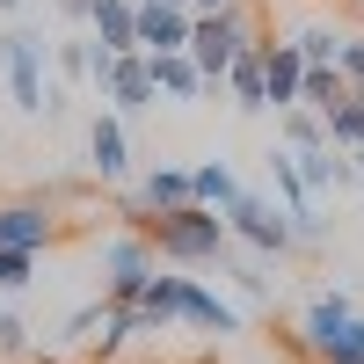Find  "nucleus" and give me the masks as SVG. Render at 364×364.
<instances>
[{
    "label": "nucleus",
    "mask_w": 364,
    "mask_h": 364,
    "mask_svg": "<svg viewBox=\"0 0 364 364\" xmlns=\"http://www.w3.org/2000/svg\"><path fill=\"white\" fill-rule=\"evenodd\" d=\"M146 233H154V248H161L168 269H219L233 255V226H226V211H211V204L146 211Z\"/></svg>",
    "instance_id": "obj_1"
},
{
    "label": "nucleus",
    "mask_w": 364,
    "mask_h": 364,
    "mask_svg": "<svg viewBox=\"0 0 364 364\" xmlns=\"http://www.w3.org/2000/svg\"><path fill=\"white\" fill-rule=\"evenodd\" d=\"M139 306L154 314L161 336L168 328H197V336H240V328H248V314H240L233 299H219L204 277H168V269H154V284H146Z\"/></svg>",
    "instance_id": "obj_2"
},
{
    "label": "nucleus",
    "mask_w": 364,
    "mask_h": 364,
    "mask_svg": "<svg viewBox=\"0 0 364 364\" xmlns=\"http://www.w3.org/2000/svg\"><path fill=\"white\" fill-rule=\"evenodd\" d=\"M51 51L58 44H44L37 29H0V80H8V102L22 117H58V109H66V95L44 80Z\"/></svg>",
    "instance_id": "obj_3"
},
{
    "label": "nucleus",
    "mask_w": 364,
    "mask_h": 364,
    "mask_svg": "<svg viewBox=\"0 0 364 364\" xmlns=\"http://www.w3.org/2000/svg\"><path fill=\"white\" fill-rule=\"evenodd\" d=\"M357 299L350 291H314L299 306V350L314 364H343V357H364V336H357Z\"/></svg>",
    "instance_id": "obj_4"
},
{
    "label": "nucleus",
    "mask_w": 364,
    "mask_h": 364,
    "mask_svg": "<svg viewBox=\"0 0 364 364\" xmlns=\"http://www.w3.org/2000/svg\"><path fill=\"white\" fill-rule=\"evenodd\" d=\"M262 37L255 29V15H248V0H233V8H197V29H190V58L204 66V80H211V95L226 87V66L240 51H248Z\"/></svg>",
    "instance_id": "obj_5"
},
{
    "label": "nucleus",
    "mask_w": 364,
    "mask_h": 364,
    "mask_svg": "<svg viewBox=\"0 0 364 364\" xmlns=\"http://www.w3.org/2000/svg\"><path fill=\"white\" fill-rule=\"evenodd\" d=\"M226 226H233V248H248L255 262H284L299 248V226H291V211L277 197H262V190H240L226 204Z\"/></svg>",
    "instance_id": "obj_6"
},
{
    "label": "nucleus",
    "mask_w": 364,
    "mask_h": 364,
    "mask_svg": "<svg viewBox=\"0 0 364 364\" xmlns=\"http://www.w3.org/2000/svg\"><path fill=\"white\" fill-rule=\"evenodd\" d=\"M95 95L117 109V117H139V109H161L168 95H161V80H154V51H117L109 66H102V80H95Z\"/></svg>",
    "instance_id": "obj_7"
},
{
    "label": "nucleus",
    "mask_w": 364,
    "mask_h": 364,
    "mask_svg": "<svg viewBox=\"0 0 364 364\" xmlns=\"http://www.w3.org/2000/svg\"><path fill=\"white\" fill-rule=\"evenodd\" d=\"M58 240V211L44 197H8L0 204V248H29V255H44Z\"/></svg>",
    "instance_id": "obj_8"
},
{
    "label": "nucleus",
    "mask_w": 364,
    "mask_h": 364,
    "mask_svg": "<svg viewBox=\"0 0 364 364\" xmlns=\"http://www.w3.org/2000/svg\"><path fill=\"white\" fill-rule=\"evenodd\" d=\"M87 168H95L102 182H124L132 175V132H124V117H117L109 102L87 117Z\"/></svg>",
    "instance_id": "obj_9"
},
{
    "label": "nucleus",
    "mask_w": 364,
    "mask_h": 364,
    "mask_svg": "<svg viewBox=\"0 0 364 364\" xmlns=\"http://www.w3.org/2000/svg\"><path fill=\"white\" fill-rule=\"evenodd\" d=\"M197 8H175V0H139V51H190Z\"/></svg>",
    "instance_id": "obj_10"
},
{
    "label": "nucleus",
    "mask_w": 364,
    "mask_h": 364,
    "mask_svg": "<svg viewBox=\"0 0 364 364\" xmlns=\"http://www.w3.org/2000/svg\"><path fill=\"white\" fill-rule=\"evenodd\" d=\"M219 95H233V109H248V117L269 109V37H255V44L226 66V87H219Z\"/></svg>",
    "instance_id": "obj_11"
},
{
    "label": "nucleus",
    "mask_w": 364,
    "mask_h": 364,
    "mask_svg": "<svg viewBox=\"0 0 364 364\" xmlns=\"http://www.w3.org/2000/svg\"><path fill=\"white\" fill-rule=\"evenodd\" d=\"M306 102V51L291 37H269V109Z\"/></svg>",
    "instance_id": "obj_12"
},
{
    "label": "nucleus",
    "mask_w": 364,
    "mask_h": 364,
    "mask_svg": "<svg viewBox=\"0 0 364 364\" xmlns=\"http://www.w3.org/2000/svg\"><path fill=\"white\" fill-rule=\"evenodd\" d=\"M87 37H95L102 51H139V0H95Z\"/></svg>",
    "instance_id": "obj_13"
},
{
    "label": "nucleus",
    "mask_w": 364,
    "mask_h": 364,
    "mask_svg": "<svg viewBox=\"0 0 364 364\" xmlns=\"http://www.w3.org/2000/svg\"><path fill=\"white\" fill-rule=\"evenodd\" d=\"M154 80H161L168 102H197V95H211V80H204V66H197L190 51H154Z\"/></svg>",
    "instance_id": "obj_14"
},
{
    "label": "nucleus",
    "mask_w": 364,
    "mask_h": 364,
    "mask_svg": "<svg viewBox=\"0 0 364 364\" xmlns=\"http://www.w3.org/2000/svg\"><path fill=\"white\" fill-rule=\"evenodd\" d=\"M139 204L146 211H175V204H197V182H190V168H146L139 175Z\"/></svg>",
    "instance_id": "obj_15"
},
{
    "label": "nucleus",
    "mask_w": 364,
    "mask_h": 364,
    "mask_svg": "<svg viewBox=\"0 0 364 364\" xmlns=\"http://www.w3.org/2000/svg\"><path fill=\"white\" fill-rule=\"evenodd\" d=\"M277 139L291 154H314V146H328V117L306 109V102H291V109H277Z\"/></svg>",
    "instance_id": "obj_16"
},
{
    "label": "nucleus",
    "mask_w": 364,
    "mask_h": 364,
    "mask_svg": "<svg viewBox=\"0 0 364 364\" xmlns=\"http://www.w3.org/2000/svg\"><path fill=\"white\" fill-rule=\"evenodd\" d=\"M190 182H197V204H211V211H226V204L240 197V175H233L226 161H197Z\"/></svg>",
    "instance_id": "obj_17"
},
{
    "label": "nucleus",
    "mask_w": 364,
    "mask_h": 364,
    "mask_svg": "<svg viewBox=\"0 0 364 364\" xmlns=\"http://www.w3.org/2000/svg\"><path fill=\"white\" fill-rule=\"evenodd\" d=\"M328 146H343V154H357V146H364V95H357V87L328 109Z\"/></svg>",
    "instance_id": "obj_18"
},
{
    "label": "nucleus",
    "mask_w": 364,
    "mask_h": 364,
    "mask_svg": "<svg viewBox=\"0 0 364 364\" xmlns=\"http://www.w3.org/2000/svg\"><path fill=\"white\" fill-rule=\"evenodd\" d=\"M343 37H350V29H328V22L291 29V44L306 51V66H343Z\"/></svg>",
    "instance_id": "obj_19"
},
{
    "label": "nucleus",
    "mask_w": 364,
    "mask_h": 364,
    "mask_svg": "<svg viewBox=\"0 0 364 364\" xmlns=\"http://www.w3.org/2000/svg\"><path fill=\"white\" fill-rule=\"evenodd\" d=\"M343 95H350V73H343V66H306V109L328 117Z\"/></svg>",
    "instance_id": "obj_20"
},
{
    "label": "nucleus",
    "mask_w": 364,
    "mask_h": 364,
    "mask_svg": "<svg viewBox=\"0 0 364 364\" xmlns=\"http://www.w3.org/2000/svg\"><path fill=\"white\" fill-rule=\"evenodd\" d=\"M102 321H109V299H87V306H73V314H66L58 343H73V350H80V343H95V336H102Z\"/></svg>",
    "instance_id": "obj_21"
},
{
    "label": "nucleus",
    "mask_w": 364,
    "mask_h": 364,
    "mask_svg": "<svg viewBox=\"0 0 364 364\" xmlns=\"http://www.w3.org/2000/svg\"><path fill=\"white\" fill-rule=\"evenodd\" d=\"M219 269H226V284H233L240 299H248V306H262V299H269V269H262V262H240V255H226Z\"/></svg>",
    "instance_id": "obj_22"
},
{
    "label": "nucleus",
    "mask_w": 364,
    "mask_h": 364,
    "mask_svg": "<svg viewBox=\"0 0 364 364\" xmlns=\"http://www.w3.org/2000/svg\"><path fill=\"white\" fill-rule=\"evenodd\" d=\"M29 269H37V255H29V248H0V299L22 291V284H29Z\"/></svg>",
    "instance_id": "obj_23"
},
{
    "label": "nucleus",
    "mask_w": 364,
    "mask_h": 364,
    "mask_svg": "<svg viewBox=\"0 0 364 364\" xmlns=\"http://www.w3.org/2000/svg\"><path fill=\"white\" fill-rule=\"evenodd\" d=\"M22 350H29V321L8 306V314H0V357H22Z\"/></svg>",
    "instance_id": "obj_24"
},
{
    "label": "nucleus",
    "mask_w": 364,
    "mask_h": 364,
    "mask_svg": "<svg viewBox=\"0 0 364 364\" xmlns=\"http://www.w3.org/2000/svg\"><path fill=\"white\" fill-rule=\"evenodd\" d=\"M343 73H350V87H364V29L343 37Z\"/></svg>",
    "instance_id": "obj_25"
},
{
    "label": "nucleus",
    "mask_w": 364,
    "mask_h": 364,
    "mask_svg": "<svg viewBox=\"0 0 364 364\" xmlns=\"http://www.w3.org/2000/svg\"><path fill=\"white\" fill-rule=\"evenodd\" d=\"M51 8L66 15V22H87V15H95V0H51Z\"/></svg>",
    "instance_id": "obj_26"
},
{
    "label": "nucleus",
    "mask_w": 364,
    "mask_h": 364,
    "mask_svg": "<svg viewBox=\"0 0 364 364\" xmlns=\"http://www.w3.org/2000/svg\"><path fill=\"white\" fill-rule=\"evenodd\" d=\"M190 8H233V0H190Z\"/></svg>",
    "instance_id": "obj_27"
},
{
    "label": "nucleus",
    "mask_w": 364,
    "mask_h": 364,
    "mask_svg": "<svg viewBox=\"0 0 364 364\" xmlns=\"http://www.w3.org/2000/svg\"><path fill=\"white\" fill-rule=\"evenodd\" d=\"M15 8H22V0H0V15H15Z\"/></svg>",
    "instance_id": "obj_28"
},
{
    "label": "nucleus",
    "mask_w": 364,
    "mask_h": 364,
    "mask_svg": "<svg viewBox=\"0 0 364 364\" xmlns=\"http://www.w3.org/2000/svg\"><path fill=\"white\" fill-rule=\"evenodd\" d=\"M350 161H357V175H364V146H357V154H350Z\"/></svg>",
    "instance_id": "obj_29"
},
{
    "label": "nucleus",
    "mask_w": 364,
    "mask_h": 364,
    "mask_svg": "<svg viewBox=\"0 0 364 364\" xmlns=\"http://www.w3.org/2000/svg\"><path fill=\"white\" fill-rule=\"evenodd\" d=\"M357 336H364V314H357Z\"/></svg>",
    "instance_id": "obj_30"
},
{
    "label": "nucleus",
    "mask_w": 364,
    "mask_h": 364,
    "mask_svg": "<svg viewBox=\"0 0 364 364\" xmlns=\"http://www.w3.org/2000/svg\"><path fill=\"white\" fill-rule=\"evenodd\" d=\"M343 364H364V357H343Z\"/></svg>",
    "instance_id": "obj_31"
},
{
    "label": "nucleus",
    "mask_w": 364,
    "mask_h": 364,
    "mask_svg": "<svg viewBox=\"0 0 364 364\" xmlns=\"http://www.w3.org/2000/svg\"><path fill=\"white\" fill-rule=\"evenodd\" d=\"M175 8H190V0H175Z\"/></svg>",
    "instance_id": "obj_32"
},
{
    "label": "nucleus",
    "mask_w": 364,
    "mask_h": 364,
    "mask_svg": "<svg viewBox=\"0 0 364 364\" xmlns=\"http://www.w3.org/2000/svg\"><path fill=\"white\" fill-rule=\"evenodd\" d=\"M357 95H364V87H357Z\"/></svg>",
    "instance_id": "obj_33"
}]
</instances>
